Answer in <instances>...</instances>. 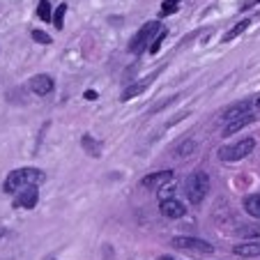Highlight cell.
<instances>
[{"label":"cell","instance_id":"1","mask_svg":"<svg viewBox=\"0 0 260 260\" xmlns=\"http://www.w3.org/2000/svg\"><path fill=\"white\" fill-rule=\"evenodd\" d=\"M44 177L46 175L40 171V168H19V171H12L10 175L5 177L3 189H5L7 193H19V191H23V189H30V187L42 184Z\"/></svg>","mask_w":260,"mask_h":260},{"label":"cell","instance_id":"2","mask_svg":"<svg viewBox=\"0 0 260 260\" xmlns=\"http://www.w3.org/2000/svg\"><path fill=\"white\" fill-rule=\"evenodd\" d=\"M184 191H187L189 203H193V205L203 203L207 196V191H210V175L203 171L191 173V175L187 177V182H184Z\"/></svg>","mask_w":260,"mask_h":260},{"label":"cell","instance_id":"3","mask_svg":"<svg viewBox=\"0 0 260 260\" xmlns=\"http://www.w3.org/2000/svg\"><path fill=\"white\" fill-rule=\"evenodd\" d=\"M154 32H161V25H159L157 21H150V23H145L136 35H134V40L129 42V51H132V53H136V55L143 53V51L147 49V44L152 42Z\"/></svg>","mask_w":260,"mask_h":260},{"label":"cell","instance_id":"4","mask_svg":"<svg viewBox=\"0 0 260 260\" xmlns=\"http://www.w3.org/2000/svg\"><path fill=\"white\" fill-rule=\"evenodd\" d=\"M255 147V141L253 138H242L240 143H235V145H226L219 150V157L223 159V161H240V159L249 157L251 152H253Z\"/></svg>","mask_w":260,"mask_h":260},{"label":"cell","instance_id":"5","mask_svg":"<svg viewBox=\"0 0 260 260\" xmlns=\"http://www.w3.org/2000/svg\"><path fill=\"white\" fill-rule=\"evenodd\" d=\"M173 246L177 249H189V251H203V253H212V244L205 240H198V237H175Z\"/></svg>","mask_w":260,"mask_h":260},{"label":"cell","instance_id":"6","mask_svg":"<svg viewBox=\"0 0 260 260\" xmlns=\"http://www.w3.org/2000/svg\"><path fill=\"white\" fill-rule=\"evenodd\" d=\"M30 90H32L37 97H46V94L53 92V79L49 74H37L30 79Z\"/></svg>","mask_w":260,"mask_h":260},{"label":"cell","instance_id":"7","mask_svg":"<svg viewBox=\"0 0 260 260\" xmlns=\"http://www.w3.org/2000/svg\"><path fill=\"white\" fill-rule=\"evenodd\" d=\"M173 180V171H159V173H152V175H147L141 180V184L145 189H161L166 184H171Z\"/></svg>","mask_w":260,"mask_h":260},{"label":"cell","instance_id":"8","mask_svg":"<svg viewBox=\"0 0 260 260\" xmlns=\"http://www.w3.org/2000/svg\"><path fill=\"white\" fill-rule=\"evenodd\" d=\"M37 201H40V191H37V187H30V189H23V191L16 193L14 207H25V210H32V207L37 205Z\"/></svg>","mask_w":260,"mask_h":260},{"label":"cell","instance_id":"9","mask_svg":"<svg viewBox=\"0 0 260 260\" xmlns=\"http://www.w3.org/2000/svg\"><path fill=\"white\" fill-rule=\"evenodd\" d=\"M159 210H161L164 216H168V219H180V216H184V205H182L180 201H175V198H171V201H164L161 205H159Z\"/></svg>","mask_w":260,"mask_h":260},{"label":"cell","instance_id":"10","mask_svg":"<svg viewBox=\"0 0 260 260\" xmlns=\"http://www.w3.org/2000/svg\"><path fill=\"white\" fill-rule=\"evenodd\" d=\"M233 253H235V255H242V258H255V255H260V240L237 244L235 249H233Z\"/></svg>","mask_w":260,"mask_h":260},{"label":"cell","instance_id":"11","mask_svg":"<svg viewBox=\"0 0 260 260\" xmlns=\"http://www.w3.org/2000/svg\"><path fill=\"white\" fill-rule=\"evenodd\" d=\"M251 106H253L251 102H240V104H235V106H231L226 113H223V120H226V122H233V120L242 118V115H249Z\"/></svg>","mask_w":260,"mask_h":260},{"label":"cell","instance_id":"12","mask_svg":"<svg viewBox=\"0 0 260 260\" xmlns=\"http://www.w3.org/2000/svg\"><path fill=\"white\" fill-rule=\"evenodd\" d=\"M244 210L249 212L253 219H260V196L258 193H251L244 198Z\"/></svg>","mask_w":260,"mask_h":260},{"label":"cell","instance_id":"13","mask_svg":"<svg viewBox=\"0 0 260 260\" xmlns=\"http://www.w3.org/2000/svg\"><path fill=\"white\" fill-rule=\"evenodd\" d=\"M253 122V115H242V118H237V120H233V122H228V127L223 129V134L226 136H231V134H235V132H240L242 127H246V124H251Z\"/></svg>","mask_w":260,"mask_h":260},{"label":"cell","instance_id":"14","mask_svg":"<svg viewBox=\"0 0 260 260\" xmlns=\"http://www.w3.org/2000/svg\"><path fill=\"white\" fill-rule=\"evenodd\" d=\"M147 85H150V81H141V83H134V85H129V88L122 92V102H129V99L138 97V94H141V92H145V90H147Z\"/></svg>","mask_w":260,"mask_h":260},{"label":"cell","instance_id":"15","mask_svg":"<svg viewBox=\"0 0 260 260\" xmlns=\"http://www.w3.org/2000/svg\"><path fill=\"white\" fill-rule=\"evenodd\" d=\"M249 25H251V21H249V19H244V21H240V23H235V28H231L226 35H223V42H233L235 37H240V35L244 32V30L249 28Z\"/></svg>","mask_w":260,"mask_h":260},{"label":"cell","instance_id":"16","mask_svg":"<svg viewBox=\"0 0 260 260\" xmlns=\"http://www.w3.org/2000/svg\"><path fill=\"white\" fill-rule=\"evenodd\" d=\"M64 14H67V5H58V10H55V16H53V23H55V28L58 30H62L64 28Z\"/></svg>","mask_w":260,"mask_h":260},{"label":"cell","instance_id":"17","mask_svg":"<svg viewBox=\"0 0 260 260\" xmlns=\"http://www.w3.org/2000/svg\"><path fill=\"white\" fill-rule=\"evenodd\" d=\"M37 14H40V19H42V21H51V5H49V0H40Z\"/></svg>","mask_w":260,"mask_h":260},{"label":"cell","instance_id":"18","mask_svg":"<svg viewBox=\"0 0 260 260\" xmlns=\"http://www.w3.org/2000/svg\"><path fill=\"white\" fill-rule=\"evenodd\" d=\"M177 5H180V0H164V5H161V16L177 12Z\"/></svg>","mask_w":260,"mask_h":260},{"label":"cell","instance_id":"19","mask_svg":"<svg viewBox=\"0 0 260 260\" xmlns=\"http://www.w3.org/2000/svg\"><path fill=\"white\" fill-rule=\"evenodd\" d=\"M173 191H175V187H173V184H166V187H161L159 189V201H171L173 198Z\"/></svg>","mask_w":260,"mask_h":260},{"label":"cell","instance_id":"20","mask_svg":"<svg viewBox=\"0 0 260 260\" xmlns=\"http://www.w3.org/2000/svg\"><path fill=\"white\" fill-rule=\"evenodd\" d=\"M166 35H168V30H161L159 32V37L152 42V46H150V53H157L159 49H161V44H164V40H166Z\"/></svg>","mask_w":260,"mask_h":260},{"label":"cell","instance_id":"21","mask_svg":"<svg viewBox=\"0 0 260 260\" xmlns=\"http://www.w3.org/2000/svg\"><path fill=\"white\" fill-rule=\"evenodd\" d=\"M32 40L40 42V44H51V37L44 32V30H32Z\"/></svg>","mask_w":260,"mask_h":260},{"label":"cell","instance_id":"22","mask_svg":"<svg viewBox=\"0 0 260 260\" xmlns=\"http://www.w3.org/2000/svg\"><path fill=\"white\" fill-rule=\"evenodd\" d=\"M83 145H85V150H88V152H92L94 157H99V145L94 141H90V136H83Z\"/></svg>","mask_w":260,"mask_h":260},{"label":"cell","instance_id":"23","mask_svg":"<svg viewBox=\"0 0 260 260\" xmlns=\"http://www.w3.org/2000/svg\"><path fill=\"white\" fill-rule=\"evenodd\" d=\"M191 150H193V143H191V141H187L184 145H180V150H177V157H187V154L191 152Z\"/></svg>","mask_w":260,"mask_h":260},{"label":"cell","instance_id":"24","mask_svg":"<svg viewBox=\"0 0 260 260\" xmlns=\"http://www.w3.org/2000/svg\"><path fill=\"white\" fill-rule=\"evenodd\" d=\"M244 235H260V228H244Z\"/></svg>","mask_w":260,"mask_h":260},{"label":"cell","instance_id":"25","mask_svg":"<svg viewBox=\"0 0 260 260\" xmlns=\"http://www.w3.org/2000/svg\"><path fill=\"white\" fill-rule=\"evenodd\" d=\"M253 5H260V0H251V3H246V5L242 7V10H251V7H253Z\"/></svg>","mask_w":260,"mask_h":260},{"label":"cell","instance_id":"26","mask_svg":"<svg viewBox=\"0 0 260 260\" xmlns=\"http://www.w3.org/2000/svg\"><path fill=\"white\" fill-rule=\"evenodd\" d=\"M85 99H97V92H94V90H88V92H85Z\"/></svg>","mask_w":260,"mask_h":260},{"label":"cell","instance_id":"27","mask_svg":"<svg viewBox=\"0 0 260 260\" xmlns=\"http://www.w3.org/2000/svg\"><path fill=\"white\" fill-rule=\"evenodd\" d=\"M157 260H175V258H171V255H161V258H157Z\"/></svg>","mask_w":260,"mask_h":260},{"label":"cell","instance_id":"28","mask_svg":"<svg viewBox=\"0 0 260 260\" xmlns=\"http://www.w3.org/2000/svg\"><path fill=\"white\" fill-rule=\"evenodd\" d=\"M7 235V231H5V228H0V237H5Z\"/></svg>","mask_w":260,"mask_h":260},{"label":"cell","instance_id":"29","mask_svg":"<svg viewBox=\"0 0 260 260\" xmlns=\"http://www.w3.org/2000/svg\"><path fill=\"white\" fill-rule=\"evenodd\" d=\"M253 106H255V108H260V97H258V99H255V102H253Z\"/></svg>","mask_w":260,"mask_h":260}]
</instances>
